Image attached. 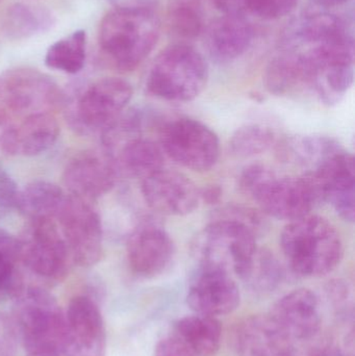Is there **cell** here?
Masks as SVG:
<instances>
[{
	"label": "cell",
	"mask_w": 355,
	"mask_h": 356,
	"mask_svg": "<svg viewBox=\"0 0 355 356\" xmlns=\"http://www.w3.org/2000/svg\"><path fill=\"white\" fill-rule=\"evenodd\" d=\"M158 144L171 160L198 172L212 169L220 156L216 133L191 118L174 119L163 125Z\"/></svg>",
	"instance_id": "obj_7"
},
{
	"label": "cell",
	"mask_w": 355,
	"mask_h": 356,
	"mask_svg": "<svg viewBox=\"0 0 355 356\" xmlns=\"http://www.w3.org/2000/svg\"><path fill=\"white\" fill-rule=\"evenodd\" d=\"M240 301L237 282L222 270L200 268L188 291V305L198 315L226 316L239 307Z\"/></svg>",
	"instance_id": "obj_16"
},
{
	"label": "cell",
	"mask_w": 355,
	"mask_h": 356,
	"mask_svg": "<svg viewBox=\"0 0 355 356\" xmlns=\"http://www.w3.org/2000/svg\"><path fill=\"white\" fill-rule=\"evenodd\" d=\"M20 254V241L0 229V303L16 296L23 286L17 269Z\"/></svg>",
	"instance_id": "obj_30"
},
{
	"label": "cell",
	"mask_w": 355,
	"mask_h": 356,
	"mask_svg": "<svg viewBox=\"0 0 355 356\" xmlns=\"http://www.w3.org/2000/svg\"><path fill=\"white\" fill-rule=\"evenodd\" d=\"M208 66L204 56L188 44L168 46L154 58L146 88L151 95L167 102H188L206 89Z\"/></svg>",
	"instance_id": "obj_4"
},
{
	"label": "cell",
	"mask_w": 355,
	"mask_h": 356,
	"mask_svg": "<svg viewBox=\"0 0 355 356\" xmlns=\"http://www.w3.org/2000/svg\"><path fill=\"white\" fill-rule=\"evenodd\" d=\"M141 192L148 207L165 216H187L197 209L199 188L176 171L162 169L141 182Z\"/></svg>",
	"instance_id": "obj_14"
},
{
	"label": "cell",
	"mask_w": 355,
	"mask_h": 356,
	"mask_svg": "<svg viewBox=\"0 0 355 356\" xmlns=\"http://www.w3.org/2000/svg\"><path fill=\"white\" fill-rule=\"evenodd\" d=\"M343 149L339 142L327 137L292 138L279 145L283 160L302 166H318L323 161Z\"/></svg>",
	"instance_id": "obj_27"
},
{
	"label": "cell",
	"mask_w": 355,
	"mask_h": 356,
	"mask_svg": "<svg viewBox=\"0 0 355 356\" xmlns=\"http://www.w3.org/2000/svg\"><path fill=\"white\" fill-rule=\"evenodd\" d=\"M293 345L270 315L250 316L236 332L238 356H290Z\"/></svg>",
	"instance_id": "obj_20"
},
{
	"label": "cell",
	"mask_w": 355,
	"mask_h": 356,
	"mask_svg": "<svg viewBox=\"0 0 355 356\" xmlns=\"http://www.w3.org/2000/svg\"><path fill=\"white\" fill-rule=\"evenodd\" d=\"M261 211L243 205L229 204L217 209L213 213L212 219L229 220L242 224L258 236L264 232L267 226L266 220Z\"/></svg>",
	"instance_id": "obj_33"
},
{
	"label": "cell",
	"mask_w": 355,
	"mask_h": 356,
	"mask_svg": "<svg viewBox=\"0 0 355 356\" xmlns=\"http://www.w3.org/2000/svg\"><path fill=\"white\" fill-rule=\"evenodd\" d=\"M173 336L196 356H213L220 349L222 326L217 318L195 314L179 319Z\"/></svg>",
	"instance_id": "obj_24"
},
{
	"label": "cell",
	"mask_w": 355,
	"mask_h": 356,
	"mask_svg": "<svg viewBox=\"0 0 355 356\" xmlns=\"http://www.w3.org/2000/svg\"><path fill=\"white\" fill-rule=\"evenodd\" d=\"M313 70L302 52L286 50L267 65L264 81L273 95L286 96L312 87Z\"/></svg>",
	"instance_id": "obj_22"
},
{
	"label": "cell",
	"mask_w": 355,
	"mask_h": 356,
	"mask_svg": "<svg viewBox=\"0 0 355 356\" xmlns=\"http://www.w3.org/2000/svg\"><path fill=\"white\" fill-rule=\"evenodd\" d=\"M58 83L37 69L19 67L0 74V106L8 112L50 113L64 104Z\"/></svg>",
	"instance_id": "obj_8"
},
{
	"label": "cell",
	"mask_w": 355,
	"mask_h": 356,
	"mask_svg": "<svg viewBox=\"0 0 355 356\" xmlns=\"http://www.w3.org/2000/svg\"><path fill=\"white\" fill-rule=\"evenodd\" d=\"M254 232L229 220L212 222L192 242L191 251L200 268L222 270L239 275L258 249Z\"/></svg>",
	"instance_id": "obj_6"
},
{
	"label": "cell",
	"mask_w": 355,
	"mask_h": 356,
	"mask_svg": "<svg viewBox=\"0 0 355 356\" xmlns=\"http://www.w3.org/2000/svg\"><path fill=\"white\" fill-rule=\"evenodd\" d=\"M269 315L294 342L320 332L319 299L308 289H296L283 295L274 303Z\"/></svg>",
	"instance_id": "obj_18"
},
{
	"label": "cell",
	"mask_w": 355,
	"mask_h": 356,
	"mask_svg": "<svg viewBox=\"0 0 355 356\" xmlns=\"http://www.w3.org/2000/svg\"><path fill=\"white\" fill-rule=\"evenodd\" d=\"M28 356H62V355H54V353H33V355H28Z\"/></svg>",
	"instance_id": "obj_45"
},
{
	"label": "cell",
	"mask_w": 355,
	"mask_h": 356,
	"mask_svg": "<svg viewBox=\"0 0 355 356\" xmlns=\"http://www.w3.org/2000/svg\"><path fill=\"white\" fill-rule=\"evenodd\" d=\"M275 141L276 137L270 127L248 124L233 133L229 141V148L239 158H251L268 152Z\"/></svg>",
	"instance_id": "obj_31"
},
{
	"label": "cell",
	"mask_w": 355,
	"mask_h": 356,
	"mask_svg": "<svg viewBox=\"0 0 355 356\" xmlns=\"http://www.w3.org/2000/svg\"><path fill=\"white\" fill-rule=\"evenodd\" d=\"M87 42V33L83 29L58 40L46 52V66L69 74L79 73L85 66Z\"/></svg>",
	"instance_id": "obj_29"
},
{
	"label": "cell",
	"mask_w": 355,
	"mask_h": 356,
	"mask_svg": "<svg viewBox=\"0 0 355 356\" xmlns=\"http://www.w3.org/2000/svg\"><path fill=\"white\" fill-rule=\"evenodd\" d=\"M317 204L329 202L347 222L355 217V167L352 154L342 149L302 175Z\"/></svg>",
	"instance_id": "obj_11"
},
{
	"label": "cell",
	"mask_w": 355,
	"mask_h": 356,
	"mask_svg": "<svg viewBox=\"0 0 355 356\" xmlns=\"http://www.w3.org/2000/svg\"><path fill=\"white\" fill-rule=\"evenodd\" d=\"M12 125L13 124H10V118H8V111L0 106V141H1L2 137H3L6 131H8Z\"/></svg>",
	"instance_id": "obj_43"
},
{
	"label": "cell",
	"mask_w": 355,
	"mask_h": 356,
	"mask_svg": "<svg viewBox=\"0 0 355 356\" xmlns=\"http://www.w3.org/2000/svg\"><path fill=\"white\" fill-rule=\"evenodd\" d=\"M290 356H348L339 343L321 332L312 338L294 342Z\"/></svg>",
	"instance_id": "obj_34"
},
{
	"label": "cell",
	"mask_w": 355,
	"mask_h": 356,
	"mask_svg": "<svg viewBox=\"0 0 355 356\" xmlns=\"http://www.w3.org/2000/svg\"><path fill=\"white\" fill-rule=\"evenodd\" d=\"M133 94V87L124 79H99L79 96L73 108V121L79 129L104 131L124 112Z\"/></svg>",
	"instance_id": "obj_12"
},
{
	"label": "cell",
	"mask_w": 355,
	"mask_h": 356,
	"mask_svg": "<svg viewBox=\"0 0 355 356\" xmlns=\"http://www.w3.org/2000/svg\"><path fill=\"white\" fill-rule=\"evenodd\" d=\"M54 23L56 18L48 8L18 2L6 10L2 29L8 39L21 41L46 33Z\"/></svg>",
	"instance_id": "obj_25"
},
{
	"label": "cell",
	"mask_w": 355,
	"mask_h": 356,
	"mask_svg": "<svg viewBox=\"0 0 355 356\" xmlns=\"http://www.w3.org/2000/svg\"><path fill=\"white\" fill-rule=\"evenodd\" d=\"M66 195L53 182L35 180L19 193L17 209L29 220L56 219Z\"/></svg>",
	"instance_id": "obj_26"
},
{
	"label": "cell",
	"mask_w": 355,
	"mask_h": 356,
	"mask_svg": "<svg viewBox=\"0 0 355 356\" xmlns=\"http://www.w3.org/2000/svg\"><path fill=\"white\" fill-rule=\"evenodd\" d=\"M281 246L292 271L304 277L327 275L344 255L343 241L335 225L311 213L289 222L281 232Z\"/></svg>",
	"instance_id": "obj_2"
},
{
	"label": "cell",
	"mask_w": 355,
	"mask_h": 356,
	"mask_svg": "<svg viewBox=\"0 0 355 356\" xmlns=\"http://www.w3.org/2000/svg\"><path fill=\"white\" fill-rule=\"evenodd\" d=\"M117 170L114 159L106 150L85 152L67 164L63 180L70 194L93 201L114 188Z\"/></svg>",
	"instance_id": "obj_17"
},
{
	"label": "cell",
	"mask_w": 355,
	"mask_h": 356,
	"mask_svg": "<svg viewBox=\"0 0 355 356\" xmlns=\"http://www.w3.org/2000/svg\"><path fill=\"white\" fill-rule=\"evenodd\" d=\"M317 6H324V8H333V6H341L349 0H313Z\"/></svg>",
	"instance_id": "obj_44"
},
{
	"label": "cell",
	"mask_w": 355,
	"mask_h": 356,
	"mask_svg": "<svg viewBox=\"0 0 355 356\" xmlns=\"http://www.w3.org/2000/svg\"><path fill=\"white\" fill-rule=\"evenodd\" d=\"M283 276V268L273 252L258 247L238 277L254 292L268 293L279 286Z\"/></svg>",
	"instance_id": "obj_28"
},
{
	"label": "cell",
	"mask_w": 355,
	"mask_h": 356,
	"mask_svg": "<svg viewBox=\"0 0 355 356\" xmlns=\"http://www.w3.org/2000/svg\"><path fill=\"white\" fill-rule=\"evenodd\" d=\"M20 263L37 277L60 282L68 273L72 259L56 219L31 220L26 236L20 241Z\"/></svg>",
	"instance_id": "obj_9"
},
{
	"label": "cell",
	"mask_w": 355,
	"mask_h": 356,
	"mask_svg": "<svg viewBox=\"0 0 355 356\" xmlns=\"http://www.w3.org/2000/svg\"><path fill=\"white\" fill-rule=\"evenodd\" d=\"M216 8L224 12L225 14L240 13V6L237 0H210Z\"/></svg>",
	"instance_id": "obj_42"
},
{
	"label": "cell",
	"mask_w": 355,
	"mask_h": 356,
	"mask_svg": "<svg viewBox=\"0 0 355 356\" xmlns=\"http://www.w3.org/2000/svg\"><path fill=\"white\" fill-rule=\"evenodd\" d=\"M164 156L160 144L139 136L123 144L113 158L118 170L142 180L164 169Z\"/></svg>",
	"instance_id": "obj_23"
},
{
	"label": "cell",
	"mask_w": 355,
	"mask_h": 356,
	"mask_svg": "<svg viewBox=\"0 0 355 356\" xmlns=\"http://www.w3.org/2000/svg\"><path fill=\"white\" fill-rule=\"evenodd\" d=\"M58 135L60 127L51 113L27 115L20 124L6 131L0 150L8 156H39L53 146Z\"/></svg>",
	"instance_id": "obj_19"
},
{
	"label": "cell",
	"mask_w": 355,
	"mask_h": 356,
	"mask_svg": "<svg viewBox=\"0 0 355 356\" xmlns=\"http://www.w3.org/2000/svg\"><path fill=\"white\" fill-rule=\"evenodd\" d=\"M126 251L131 271L140 277L154 278L170 267L175 245L164 227L144 222L129 236Z\"/></svg>",
	"instance_id": "obj_15"
},
{
	"label": "cell",
	"mask_w": 355,
	"mask_h": 356,
	"mask_svg": "<svg viewBox=\"0 0 355 356\" xmlns=\"http://www.w3.org/2000/svg\"><path fill=\"white\" fill-rule=\"evenodd\" d=\"M62 356H106V332L101 312L88 295H76L64 312Z\"/></svg>",
	"instance_id": "obj_13"
},
{
	"label": "cell",
	"mask_w": 355,
	"mask_h": 356,
	"mask_svg": "<svg viewBox=\"0 0 355 356\" xmlns=\"http://www.w3.org/2000/svg\"><path fill=\"white\" fill-rule=\"evenodd\" d=\"M254 39V29L240 13L215 19L204 31V45L219 62H229L241 56Z\"/></svg>",
	"instance_id": "obj_21"
},
{
	"label": "cell",
	"mask_w": 355,
	"mask_h": 356,
	"mask_svg": "<svg viewBox=\"0 0 355 356\" xmlns=\"http://www.w3.org/2000/svg\"><path fill=\"white\" fill-rule=\"evenodd\" d=\"M115 8H154L158 0H110Z\"/></svg>",
	"instance_id": "obj_41"
},
{
	"label": "cell",
	"mask_w": 355,
	"mask_h": 356,
	"mask_svg": "<svg viewBox=\"0 0 355 356\" xmlns=\"http://www.w3.org/2000/svg\"><path fill=\"white\" fill-rule=\"evenodd\" d=\"M19 193L20 191L15 180L0 169V209H17Z\"/></svg>",
	"instance_id": "obj_38"
},
{
	"label": "cell",
	"mask_w": 355,
	"mask_h": 356,
	"mask_svg": "<svg viewBox=\"0 0 355 356\" xmlns=\"http://www.w3.org/2000/svg\"><path fill=\"white\" fill-rule=\"evenodd\" d=\"M154 356H196L176 337L163 339L156 345Z\"/></svg>",
	"instance_id": "obj_39"
},
{
	"label": "cell",
	"mask_w": 355,
	"mask_h": 356,
	"mask_svg": "<svg viewBox=\"0 0 355 356\" xmlns=\"http://www.w3.org/2000/svg\"><path fill=\"white\" fill-rule=\"evenodd\" d=\"M160 31L154 8H115L100 23V50L117 70L131 72L151 54Z\"/></svg>",
	"instance_id": "obj_1"
},
{
	"label": "cell",
	"mask_w": 355,
	"mask_h": 356,
	"mask_svg": "<svg viewBox=\"0 0 355 356\" xmlns=\"http://www.w3.org/2000/svg\"><path fill=\"white\" fill-rule=\"evenodd\" d=\"M171 33L181 39L197 38L204 31V17L197 0H176L169 8Z\"/></svg>",
	"instance_id": "obj_32"
},
{
	"label": "cell",
	"mask_w": 355,
	"mask_h": 356,
	"mask_svg": "<svg viewBox=\"0 0 355 356\" xmlns=\"http://www.w3.org/2000/svg\"><path fill=\"white\" fill-rule=\"evenodd\" d=\"M200 201L206 204L214 205L220 202L222 197V190L218 186H208L199 188Z\"/></svg>",
	"instance_id": "obj_40"
},
{
	"label": "cell",
	"mask_w": 355,
	"mask_h": 356,
	"mask_svg": "<svg viewBox=\"0 0 355 356\" xmlns=\"http://www.w3.org/2000/svg\"><path fill=\"white\" fill-rule=\"evenodd\" d=\"M240 8L265 20H275L295 10L299 0H237Z\"/></svg>",
	"instance_id": "obj_35"
},
{
	"label": "cell",
	"mask_w": 355,
	"mask_h": 356,
	"mask_svg": "<svg viewBox=\"0 0 355 356\" xmlns=\"http://www.w3.org/2000/svg\"><path fill=\"white\" fill-rule=\"evenodd\" d=\"M14 320L28 355H60L64 338L65 315L56 299L39 286L21 288L16 295Z\"/></svg>",
	"instance_id": "obj_5"
},
{
	"label": "cell",
	"mask_w": 355,
	"mask_h": 356,
	"mask_svg": "<svg viewBox=\"0 0 355 356\" xmlns=\"http://www.w3.org/2000/svg\"><path fill=\"white\" fill-rule=\"evenodd\" d=\"M19 337L13 318L0 313V356H15Z\"/></svg>",
	"instance_id": "obj_36"
},
{
	"label": "cell",
	"mask_w": 355,
	"mask_h": 356,
	"mask_svg": "<svg viewBox=\"0 0 355 356\" xmlns=\"http://www.w3.org/2000/svg\"><path fill=\"white\" fill-rule=\"evenodd\" d=\"M56 219L72 261L81 267L96 265L104 252L102 224L92 201L67 195Z\"/></svg>",
	"instance_id": "obj_10"
},
{
	"label": "cell",
	"mask_w": 355,
	"mask_h": 356,
	"mask_svg": "<svg viewBox=\"0 0 355 356\" xmlns=\"http://www.w3.org/2000/svg\"><path fill=\"white\" fill-rule=\"evenodd\" d=\"M327 299L339 313H348L352 305V291L344 280H333L327 288Z\"/></svg>",
	"instance_id": "obj_37"
},
{
	"label": "cell",
	"mask_w": 355,
	"mask_h": 356,
	"mask_svg": "<svg viewBox=\"0 0 355 356\" xmlns=\"http://www.w3.org/2000/svg\"><path fill=\"white\" fill-rule=\"evenodd\" d=\"M240 188L254 199L265 215L294 221L310 215L316 205L302 177H281L266 165L252 164L242 171Z\"/></svg>",
	"instance_id": "obj_3"
}]
</instances>
